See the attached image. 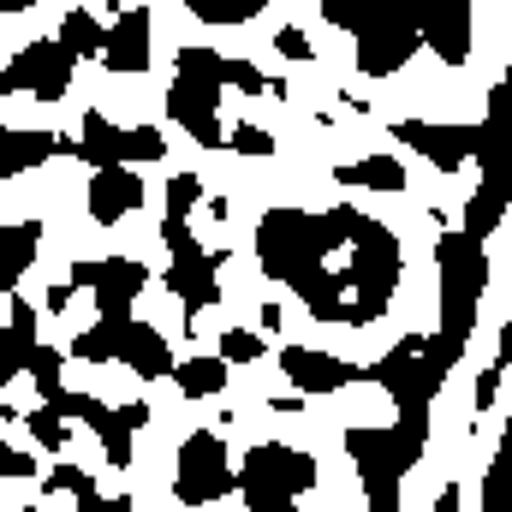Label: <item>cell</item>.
<instances>
[{
    "label": "cell",
    "instance_id": "42",
    "mask_svg": "<svg viewBox=\"0 0 512 512\" xmlns=\"http://www.w3.org/2000/svg\"><path fill=\"white\" fill-rule=\"evenodd\" d=\"M102 512H131V501L120 495V501H102Z\"/></svg>",
    "mask_w": 512,
    "mask_h": 512
},
{
    "label": "cell",
    "instance_id": "16",
    "mask_svg": "<svg viewBox=\"0 0 512 512\" xmlns=\"http://www.w3.org/2000/svg\"><path fill=\"white\" fill-rule=\"evenodd\" d=\"M114 30L102 36L108 72H149V6H114Z\"/></svg>",
    "mask_w": 512,
    "mask_h": 512
},
{
    "label": "cell",
    "instance_id": "43",
    "mask_svg": "<svg viewBox=\"0 0 512 512\" xmlns=\"http://www.w3.org/2000/svg\"><path fill=\"white\" fill-rule=\"evenodd\" d=\"M274 512H298V501H292V507H274Z\"/></svg>",
    "mask_w": 512,
    "mask_h": 512
},
{
    "label": "cell",
    "instance_id": "35",
    "mask_svg": "<svg viewBox=\"0 0 512 512\" xmlns=\"http://www.w3.org/2000/svg\"><path fill=\"white\" fill-rule=\"evenodd\" d=\"M215 346H221V352H215L221 364H256V358H262V340H256L251 328H233V334H221Z\"/></svg>",
    "mask_w": 512,
    "mask_h": 512
},
{
    "label": "cell",
    "instance_id": "29",
    "mask_svg": "<svg viewBox=\"0 0 512 512\" xmlns=\"http://www.w3.org/2000/svg\"><path fill=\"white\" fill-rule=\"evenodd\" d=\"M48 495H72L78 512H102V495H96L90 471H78V465H54V471H48Z\"/></svg>",
    "mask_w": 512,
    "mask_h": 512
},
{
    "label": "cell",
    "instance_id": "22",
    "mask_svg": "<svg viewBox=\"0 0 512 512\" xmlns=\"http://www.w3.org/2000/svg\"><path fill=\"white\" fill-rule=\"evenodd\" d=\"M417 42L435 48L447 66H459V60L471 54V12H465V6H459V12H435L429 24H417Z\"/></svg>",
    "mask_w": 512,
    "mask_h": 512
},
{
    "label": "cell",
    "instance_id": "24",
    "mask_svg": "<svg viewBox=\"0 0 512 512\" xmlns=\"http://www.w3.org/2000/svg\"><path fill=\"white\" fill-rule=\"evenodd\" d=\"M340 185H364V191H405V161L399 155H364V161H340L334 167Z\"/></svg>",
    "mask_w": 512,
    "mask_h": 512
},
{
    "label": "cell",
    "instance_id": "44",
    "mask_svg": "<svg viewBox=\"0 0 512 512\" xmlns=\"http://www.w3.org/2000/svg\"><path fill=\"white\" fill-rule=\"evenodd\" d=\"M24 512H30V507H24Z\"/></svg>",
    "mask_w": 512,
    "mask_h": 512
},
{
    "label": "cell",
    "instance_id": "27",
    "mask_svg": "<svg viewBox=\"0 0 512 512\" xmlns=\"http://www.w3.org/2000/svg\"><path fill=\"white\" fill-rule=\"evenodd\" d=\"M501 221H507L501 191H495V185H477V191H471V203H465V239H477V245H483Z\"/></svg>",
    "mask_w": 512,
    "mask_h": 512
},
{
    "label": "cell",
    "instance_id": "37",
    "mask_svg": "<svg viewBox=\"0 0 512 512\" xmlns=\"http://www.w3.org/2000/svg\"><path fill=\"white\" fill-rule=\"evenodd\" d=\"M0 477H36V453H30V447L0 441Z\"/></svg>",
    "mask_w": 512,
    "mask_h": 512
},
{
    "label": "cell",
    "instance_id": "33",
    "mask_svg": "<svg viewBox=\"0 0 512 512\" xmlns=\"http://www.w3.org/2000/svg\"><path fill=\"white\" fill-rule=\"evenodd\" d=\"M197 197H203V179L197 173H173V185H167V221H185L197 209Z\"/></svg>",
    "mask_w": 512,
    "mask_h": 512
},
{
    "label": "cell",
    "instance_id": "2",
    "mask_svg": "<svg viewBox=\"0 0 512 512\" xmlns=\"http://www.w3.org/2000/svg\"><path fill=\"white\" fill-rule=\"evenodd\" d=\"M340 251V203L328 215H310V209H268L256 221V262L268 280H298L304 268H328V256Z\"/></svg>",
    "mask_w": 512,
    "mask_h": 512
},
{
    "label": "cell",
    "instance_id": "18",
    "mask_svg": "<svg viewBox=\"0 0 512 512\" xmlns=\"http://www.w3.org/2000/svg\"><path fill=\"white\" fill-rule=\"evenodd\" d=\"M90 221L96 227H114V221H126L131 209L143 203V179L131 173V167H108V173H96L90 179Z\"/></svg>",
    "mask_w": 512,
    "mask_h": 512
},
{
    "label": "cell",
    "instance_id": "9",
    "mask_svg": "<svg viewBox=\"0 0 512 512\" xmlns=\"http://www.w3.org/2000/svg\"><path fill=\"white\" fill-rule=\"evenodd\" d=\"M72 286L96 292L102 322H131V304L149 286V268L137 256H102V262H72Z\"/></svg>",
    "mask_w": 512,
    "mask_h": 512
},
{
    "label": "cell",
    "instance_id": "19",
    "mask_svg": "<svg viewBox=\"0 0 512 512\" xmlns=\"http://www.w3.org/2000/svg\"><path fill=\"white\" fill-rule=\"evenodd\" d=\"M120 358H126L143 382H161V376H173V364H179L173 346L161 340V328H149V322H126V334H120Z\"/></svg>",
    "mask_w": 512,
    "mask_h": 512
},
{
    "label": "cell",
    "instance_id": "15",
    "mask_svg": "<svg viewBox=\"0 0 512 512\" xmlns=\"http://www.w3.org/2000/svg\"><path fill=\"white\" fill-rule=\"evenodd\" d=\"M167 114H173V126L191 131L203 149H221V143H227V126H221V90H203V84L173 78V90H167Z\"/></svg>",
    "mask_w": 512,
    "mask_h": 512
},
{
    "label": "cell",
    "instance_id": "26",
    "mask_svg": "<svg viewBox=\"0 0 512 512\" xmlns=\"http://www.w3.org/2000/svg\"><path fill=\"white\" fill-rule=\"evenodd\" d=\"M102 36H108V30H102V24L78 6V12H66V18H60V36H54V42H60V54L78 66L84 54H102Z\"/></svg>",
    "mask_w": 512,
    "mask_h": 512
},
{
    "label": "cell",
    "instance_id": "11",
    "mask_svg": "<svg viewBox=\"0 0 512 512\" xmlns=\"http://www.w3.org/2000/svg\"><path fill=\"white\" fill-rule=\"evenodd\" d=\"M346 453H352V465H358V477H364V495H370V507L376 512H399V483H405V471H399V459H393V435L387 429H346Z\"/></svg>",
    "mask_w": 512,
    "mask_h": 512
},
{
    "label": "cell",
    "instance_id": "8",
    "mask_svg": "<svg viewBox=\"0 0 512 512\" xmlns=\"http://www.w3.org/2000/svg\"><path fill=\"white\" fill-rule=\"evenodd\" d=\"M393 137L411 149V155H423L435 173H459L465 161H477L483 149H489V126H435V120H399Z\"/></svg>",
    "mask_w": 512,
    "mask_h": 512
},
{
    "label": "cell",
    "instance_id": "31",
    "mask_svg": "<svg viewBox=\"0 0 512 512\" xmlns=\"http://www.w3.org/2000/svg\"><path fill=\"white\" fill-rule=\"evenodd\" d=\"M24 370L36 376V393H42V405L60 393V352H54V346H42V340H36V346L24 352Z\"/></svg>",
    "mask_w": 512,
    "mask_h": 512
},
{
    "label": "cell",
    "instance_id": "13",
    "mask_svg": "<svg viewBox=\"0 0 512 512\" xmlns=\"http://www.w3.org/2000/svg\"><path fill=\"white\" fill-rule=\"evenodd\" d=\"M72 84V60L60 54V42H30L18 60H6L0 72V96H42V102H60Z\"/></svg>",
    "mask_w": 512,
    "mask_h": 512
},
{
    "label": "cell",
    "instance_id": "38",
    "mask_svg": "<svg viewBox=\"0 0 512 512\" xmlns=\"http://www.w3.org/2000/svg\"><path fill=\"white\" fill-rule=\"evenodd\" d=\"M501 376H507V370H501V364H489V370H483V376H477V393H471V399H477V411H489V405H495V399H501Z\"/></svg>",
    "mask_w": 512,
    "mask_h": 512
},
{
    "label": "cell",
    "instance_id": "39",
    "mask_svg": "<svg viewBox=\"0 0 512 512\" xmlns=\"http://www.w3.org/2000/svg\"><path fill=\"white\" fill-rule=\"evenodd\" d=\"M274 48H280L286 60H310V36H304V30H280V42H274Z\"/></svg>",
    "mask_w": 512,
    "mask_h": 512
},
{
    "label": "cell",
    "instance_id": "23",
    "mask_svg": "<svg viewBox=\"0 0 512 512\" xmlns=\"http://www.w3.org/2000/svg\"><path fill=\"white\" fill-rule=\"evenodd\" d=\"M36 245H42V221H12V227H0V292L18 286V274L36 262Z\"/></svg>",
    "mask_w": 512,
    "mask_h": 512
},
{
    "label": "cell",
    "instance_id": "30",
    "mask_svg": "<svg viewBox=\"0 0 512 512\" xmlns=\"http://www.w3.org/2000/svg\"><path fill=\"white\" fill-rule=\"evenodd\" d=\"M483 512H512V447H501L489 459V477H483Z\"/></svg>",
    "mask_w": 512,
    "mask_h": 512
},
{
    "label": "cell",
    "instance_id": "40",
    "mask_svg": "<svg viewBox=\"0 0 512 512\" xmlns=\"http://www.w3.org/2000/svg\"><path fill=\"white\" fill-rule=\"evenodd\" d=\"M18 376V352H12V340H6V328H0V387Z\"/></svg>",
    "mask_w": 512,
    "mask_h": 512
},
{
    "label": "cell",
    "instance_id": "20",
    "mask_svg": "<svg viewBox=\"0 0 512 512\" xmlns=\"http://www.w3.org/2000/svg\"><path fill=\"white\" fill-rule=\"evenodd\" d=\"M60 149H72V143L54 137V131H0V179L30 173V167H42V161L60 155Z\"/></svg>",
    "mask_w": 512,
    "mask_h": 512
},
{
    "label": "cell",
    "instance_id": "17",
    "mask_svg": "<svg viewBox=\"0 0 512 512\" xmlns=\"http://www.w3.org/2000/svg\"><path fill=\"white\" fill-rule=\"evenodd\" d=\"M417 24H382V30H364L358 36V72L364 78H393L411 54H417Z\"/></svg>",
    "mask_w": 512,
    "mask_h": 512
},
{
    "label": "cell",
    "instance_id": "10",
    "mask_svg": "<svg viewBox=\"0 0 512 512\" xmlns=\"http://www.w3.org/2000/svg\"><path fill=\"white\" fill-rule=\"evenodd\" d=\"M364 382L387 387V399H393L399 411H411V405H429V399L441 393V376L423 364V334H405V340L387 352L382 364H370V370H364Z\"/></svg>",
    "mask_w": 512,
    "mask_h": 512
},
{
    "label": "cell",
    "instance_id": "34",
    "mask_svg": "<svg viewBox=\"0 0 512 512\" xmlns=\"http://www.w3.org/2000/svg\"><path fill=\"white\" fill-rule=\"evenodd\" d=\"M24 429H30V441H36L42 453H60V447H66V423H60L54 411H24Z\"/></svg>",
    "mask_w": 512,
    "mask_h": 512
},
{
    "label": "cell",
    "instance_id": "21",
    "mask_svg": "<svg viewBox=\"0 0 512 512\" xmlns=\"http://www.w3.org/2000/svg\"><path fill=\"white\" fill-rule=\"evenodd\" d=\"M149 423V405L143 399H131L120 411H102V423H96V441H102V453H108V465H131V435Z\"/></svg>",
    "mask_w": 512,
    "mask_h": 512
},
{
    "label": "cell",
    "instance_id": "4",
    "mask_svg": "<svg viewBox=\"0 0 512 512\" xmlns=\"http://www.w3.org/2000/svg\"><path fill=\"white\" fill-rule=\"evenodd\" d=\"M316 483H322V465H316L310 453L286 447V441H256L251 453H245V465L233 471V489L245 495L251 512L292 507V501H298L304 489H316Z\"/></svg>",
    "mask_w": 512,
    "mask_h": 512
},
{
    "label": "cell",
    "instance_id": "6",
    "mask_svg": "<svg viewBox=\"0 0 512 512\" xmlns=\"http://www.w3.org/2000/svg\"><path fill=\"white\" fill-rule=\"evenodd\" d=\"M173 495H179L185 507H209V501L233 495V459H227V441H221L215 429L185 435L179 471H173Z\"/></svg>",
    "mask_w": 512,
    "mask_h": 512
},
{
    "label": "cell",
    "instance_id": "32",
    "mask_svg": "<svg viewBox=\"0 0 512 512\" xmlns=\"http://www.w3.org/2000/svg\"><path fill=\"white\" fill-rule=\"evenodd\" d=\"M191 12L203 24H251L262 12V0H191Z\"/></svg>",
    "mask_w": 512,
    "mask_h": 512
},
{
    "label": "cell",
    "instance_id": "7",
    "mask_svg": "<svg viewBox=\"0 0 512 512\" xmlns=\"http://www.w3.org/2000/svg\"><path fill=\"white\" fill-rule=\"evenodd\" d=\"M78 155L96 167V173H108V167H126V161H161L167 155V143H161V131L155 126H137V131H120L108 114H84V131H78Z\"/></svg>",
    "mask_w": 512,
    "mask_h": 512
},
{
    "label": "cell",
    "instance_id": "25",
    "mask_svg": "<svg viewBox=\"0 0 512 512\" xmlns=\"http://www.w3.org/2000/svg\"><path fill=\"white\" fill-rule=\"evenodd\" d=\"M173 387L185 393V399H215L221 387H227V364L209 352V358H179L173 364Z\"/></svg>",
    "mask_w": 512,
    "mask_h": 512
},
{
    "label": "cell",
    "instance_id": "28",
    "mask_svg": "<svg viewBox=\"0 0 512 512\" xmlns=\"http://www.w3.org/2000/svg\"><path fill=\"white\" fill-rule=\"evenodd\" d=\"M120 334H126V322H96V328H84V334L72 340V358H84V364H114V358H120Z\"/></svg>",
    "mask_w": 512,
    "mask_h": 512
},
{
    "label": "cell",
    "instance_id": "12",
    "mask_svg": "<svg viewBox=\"0 0 512 512\" xmlns=\"http://www.w3.org/2000/svg\"><path fill=\"white\" fill-rule=\"evenodd\" d=\"M179 78H185V84H203V90L233 84V90H245V96H286L280 78H268V72L251 66V60L215 54V48H179Z\"/></svg>",
    "mask_w": 512,
    "mask_h": 512
},
{
    "label": "cell",
    "instance_id": "1",
    "mask_svg": "<svg viewBox=\"0 0 512 512\" xmlns=\"http://www.w3.org/2000/svg\"><path fill=\"white\" fill-rule=\"evenodd\" d=\"M340 239L352 245V262H346L340 286H352V292H358V298H352V310H358V322L370 328V322H382V316H387V304H393V292H399L405 256H399L393 227H382L376 215H364L358 203H340Z\"/></svg>",
    "mask_w": 512,
    "mask_h": 512
},
{
    "label": "cell",
    "instance_id": "14",
    "mask_svg": "<svg viewBox=\"0 0 512 512\" xmlns=\"http://www.w3.org/2000/svg\"><path fill=\"white\" fill-rule=\"evenodd\" d=\"M280 370L298 393H346V387L364 382V364H346L334 352H316V346H286L280 352Z\"/></svg>",
    "mask_w": 512,
    "mask_h": 512
},
{
    "label": "cell",
    "instance_id": "41",
    "mask_svg": "<svg viewBox=\"0 0 512 512\" xmlns=\"http://www.w3.org/2000/svg\"><path fill=\"white\" fill-rule=\"evenodd\" d=\"M435 512H459V483H447V489L435 495Z\"/></svg>",
    "mask_w": 512,
    "mask_h": 512
},
{
    "label": "cell",
    "instance_id": "3",
    "mask_svg": "<svg viewBox=\"0 0 512 512\" xmlns=\"http://www.w3.org/2000/svg\"><path fill=\"white\" fill-rule=\"evenodd\" d=\"M435 274H441V340L447 346H471L477 328V304L489 292V251L465 233H441L435 245Z\"/></svg>",
    "mask_w": 512,
    "mask_h": 512
},
{
    "label": "cell",
    "instance_id": "5",
    "mask_svg": "<svg viewBox=\"0 0 512 512\" xmlns=\"http://www.w3.org/2000/svg\"><path fill=\"white\" fill-rule=\"evenodd\" d=\"M161 239H167V292H173V298L185 304V316L197 322L209 304H221V268H215V256L191 239L185 221H167Z\"/></svg>",
    "mask_w": 512,
    "mask_h": 512
},
{
    "label": "cell",
    "instance_id": "36",
    "mask_svg": "<svg viewBox=\"0 0 512 512\" xmlns=\"http://www.w3.org/2000/svg\"><path fill=\"white\" fill-rule=\"evenodd\" d=\"M227 143H233L239 155H274V131H262V126H233Z\"/></svg>",
    "mask_w": 512,
    "mask_h": 512
}]
</instances>
